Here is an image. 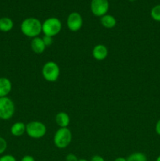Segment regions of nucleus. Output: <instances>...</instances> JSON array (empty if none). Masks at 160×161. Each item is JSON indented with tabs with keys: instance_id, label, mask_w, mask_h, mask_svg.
<instances>
[{
	"instance_id": "obj_5",
	"label": "nucleus",
	"mask_w": 160,
	"mask_h": 161,
	"mask_svg": "<svg viewBox=\"0 0 160 161\" xmlns=\"http://www.w3.org/2000/svg\"><path fill=\"white\" fill-rule=\"evenodd\" d=\"M62 28L61 21L56 17H50L42 23V32L44 36L53 37L59 34Z\"/></svg>"
},
{
	"instance_id": "obj_4",
	"label": "nucleus",
	"mask_w": 160,
	"mask_h": 161,
	"mask_svg": "<svg viewBox=\"0 0 160 161\" xmlns=\"http://www.w3.org/2000/svg\"><path fill=\"white\" fill-rule=\"evenodd\" d=\"M46 127L40 121H31L26 124V133L30 138L39 139L46 134Z\"/></svg>"
},
{
	"instance_id": "obj_6",
	"label": "nucleus",
	"mask_w": 160,
	"mask_h": 161,
	"mask_svg": "<svg viewBox=\"0 0 160 161\" xmlns=\"http://www.w3.org/2000/svg\"><path fill=\"white\" fill-rule=\"evenodd\" d=\"M15 113L14 102L9 97H0V119L8 120L11 119Z\"/></svg>"
},
{
	"instance_id": "obj_17",
	"label": "nucleus",
	"mask_w": 160,
	"mask_h": 161,
	"mask_svg": "<svg viewBox=\"0 0 160 161\" xmlns=\"http://www.w3.org/2000/svg\"><path fill=\"white\" fill-rule=\"evenodd\" d=\"M151 17L155 21L160 22V5H156L151 10Z\"/></svg>"
},
{
	"instance_id": "obj_14",
	"label": "nucleus",
	"mask_w": 160,
	"mask_h": 161,
	"mask_svg": "<svg viewBox=\"0 0 160 161\" xmlns=\"http://www.w3.org/2000/svg\"><path fill=\"white\" fill-rule=\"evenodd\" d=\"M14 23L9 17H3L0 18V31L2 32H9L13 29Z\"/></svg>"
},
{
	"instance_id": "obj_28",
	"label": "nucleus",
	"mask_w": 160,
	"mask_h": 161,
	"mask_svg": "<svg viewBox=\"0 0 160 161\" xmlns=\"http://www.w3.org/2000/svg\"><path fill=\"white\" fill-rule=\"evenodd\" d=\"M129 1H130V2H134L135 0H129Z\"/></svg>"
},
{
	"instance_id": "obj_11",
	"label": "nucleus",
	"mask_w": 160,
	"mask_h": 161,
	"mask_svg": "<svg viewBox=\"0 0 160 161\" xmlns=\"http://www.w3.org/2000/svg\"><path fill=\"white\" fill-rule=\"evenodd\" d=\"M31 48L34 53H37V54H40V53H42L45 51L46 47L44 44L42 38L38 36V37L33 38L32 40H31Z\"/></svg>"
},
{
	"instance_id": "obj_25",
	"label": "nucleus",
	"mask_w": 160,
	"mask_h": 161,
	"mask_svg": "<svg viewBox=\"0 0 160 161\" xmlns=\"http://www.w3.org/2000/svg\"><path fill=\"white\" fill-rule=\"evenodd\" d=\"M114 161H127L126 158H124V157H118L116 158Z\"/></svg>"
},
{
	"instance_id": "obj_1",
	"label": "nucleus",
	"mask_w": 160,
	"mask_h": 161,
	"mask_svg": "<svg viewBox=\"0 0 160 161\" xmlns=\"http://www.w3.org/2000/svg\"><path fill=\"white\" fill-rule=\"evenodd\" d=\"M20 31L25 36L33 39L42 32V24L39 19L28 17L20 24Z\"/></svg>"
},
{
	"instance_id": "obj_18",
	"label": "nucleus",
	"mask_w": 160,
	"mask_h": 161,
	"mask_svg": "<svg viewBox=\"0 0 160 161\" xmlns=\"http://www.w3.org/2000/svg\"><path fill=\"white\" fill-rule=\"evenodd\" d=\"M7 149V142L6 139L0 137V155L3 154Z\"/></svg>"
},
{
	"instance_id": "obj_10",
	"label": "nucleus",
	"mask_w": 160,
	"mask_h": 161,
	"mask_svg": "<svg viewBox=\"0 0 160 161\" xmlns=\"http://www.w3.org/2000/svg\"><path fill=\"white\" fill-rule=\"evenodd\" d=\"M12 91V83L6 77H0V97H8Z\"/></svg>"
},
{
	"instance_id": "obj_22",
	"label": "nucleus",
	"mask_w": 160,
	"mask_h": 161,
	"mask_svg": "<svg viewBox=\"0 0 160 161\" xmlns=\"http://www.w3.org/2000/svg\"><path fill=\"white\" fill-rule=\"evenodd\" d=\"M20 161H35V158L32 157V156L26 155L24 156V157H22Z\"/></svg>"
},
{
	"instance_id": "obj_12",
	"label": "nucleus",
	"mask_w": 160,
	"mask_h": 161,
	"mask_svg": "<svg viewBox=\"0 0 160 161\" xmlns=\"http://www.w3.org/2000/svg\"><path fill=\"white\" fill-rule=\"evenodd\" d=\"M26 132V124L23 122H16L11 126L10 133L15 137H20Z\"/></svg>"
},
{
	"instance_id": "obj_7",
	"label": "nucleus",
	"mask_w": 160,
	"mask_h": 161,
	"mask_svg": "<svg viewBox=\"0 0 160 161\" xmlns=\"http://www.w3.org/2000/svg\"><path fill=\"white\" fill-rule=\"evenodd\" d=\"M109 9L108 0H92L90 3V9L92 14L96 17H103L107 14Z\"/></svg>"
},
{
	"instance_id": "obj_8",
	"label": "nucleus",
	"mask_w": 160,
	"mask_h": 161,
	"mask_svg": "<svg viewBox=\"0 0 160 161\" xmlns=\"http://www.w3.org/2000/svg\"><path fill=\"white\" fill-rule=\"evenodd\" d=\"M83 17L78 12H72L67 19V26L72 31H78L83 26Z\"/></svg>"
},
{
	"instance_id": "obj_24",
	"label": "nucleus",
	"mask_w": 160,
	"mask_h": 161,
	"mask_svg": "<svg viewBox=\"0 0 160 161\" xmlns=\"http://www.w3.org/2000/svg\"><path fill=\"white\" fill-rule=\"evenodd\" d=\"M155 132L160 135V119L157 121L156 124H155Z\"/></svg>"
},
{
	"instance_id": "obj_23",
	"label": "nucleus",
	"mask_w": 160,
	"mask_h": 161,
	"mask_svg": "<svg viewBox=\"0 0 160 161\" xmlns=\"http://www.w3.org/2000/svg\"><path fill=\"white\" fill-rule=\"evenodd\" d=\"M90 161H105V160L101 157V156L94 155L93 157L91 158Z\"/></svg>"
},
{
	"instance_id": "obj_3",
	"label": "nucleus",
	"mask_w": 160,
	"mask_h": 161,
	"mask_svg": "<svg viewBox=\"0 0 160 161\" xmlns=\"http://www.w3.org/2000/svg\"><path fill=\"white\" fill-rule=\"evenodd\" d=\"M60 68L54 61H47L44 64L42 69V74L43 78L46 81L53 83L58 80L60 76Z\"/></svg>"
},
{
	"instance_id": "obj_16",
	"label": "nucleus",
	"mask_w": 160,
	"mask_h": 161,
	"mask_svg": "<svg viewBox=\"0 0 160 161\" xmlns=\"http://www.w3.org/2000/svg\"><path fill=\"white\" fill-rule=\"evenodd\" d=\"M127 161H147V156L141 152H136L130 154L126 158Z\"/></svg>"
},
{
	"instance_id": "obj_9",
	"label": "nucleus",
	"mask_w": 160,
	"mask_h": 161,
	"mask_svg": "<svg viewBox=\"0 0 160 161\" xmlns=\"http://www.w3.org/2000/svg\"><path fill=\"white\" fill-rule=\"evenodd\" d=\"M92 54L97 61H103L108 57V48L103 44H97L93 49Z\"/></svg>"
},
{
	"instance_id": "obj_2",
	"label": "nucleus",
	"mask_w": 160,
	"mask_h": 161,
	"mask_svg": "<svg viewBox=\"0 0 160 161\" xmlns=\"http://www.w3.org/2000/svg\"><path fill=\"white\" fill-rule=\"evenodd\" d=\"M72 139V131L68 127H60L53 137V143L58 149H65Z\"/></svg>"
},
{
	"instance_id": "obj_20",
	"label": "nucleus",
	"mask_w": 160,
	"mask_h": 161,
	"mask_svg": "<svg viewBox=\"0 0 160 161\" xmlns=\"http://www.w3.org/2000/svg\"><path fill=\"white\" fill-rule=\"evenodd\" d=\"M0 161H17V160L11 154H5L0 157Z\"/></svg>"
},
{
	"instance_id": "obj_21",
	"label": "nucleus",
	"mask_w": 160,
	"mask_h": 161,
	"mask_svg": "<svg viewBox=\"0 0 160 161\" xmlns=\"http://www.w3.org/2000/svg\"><path fill=\"white\" fill-rule=\"evenodd\" d=\"M79 159H78V157L73 153H69L66 156L65 160L66 161H78Z\"/></svg>"
},
{
	"instance_id": "obj_26",
	"label": "nucleus",
	"mask_w": 160,
	"mask_h": 161,
	"mask_svg": "<svg viewBox=\"0 0 160 161\" xmlns=\"http://www.w3.org/2000/svg\"><path fill=\"white\" fill-rule=\"evenodd\" d=\"M155 161H160V155L158 156V157H157V158H156V160H155Z\"/></svg>"
},
{
	"instance_id": "obj_15",
	"label": "nucleus",
	"mask_w": 160,
	"mask_h": 161,
	"mask_svg": "<svg viewBox=\"0 0 160 161\" xmlns=\"http://www.w3.org/2000/svg\"><path fill=\"white\" fill-rule=\"evenodd\" d=\"M100 23L102 26L106 28H112L116 25V19L113 16L109 14H105L100 17Z\"/></svg>"
},
{
	"instance_id": "obj_27",
	"label": "nucleus",
	"mask_w": 160,
	"mask_h": 161,
	"mask_svg": "<svg viewBox=\"0 0 160 161\" xmlns=\"http://www.w3.org/2000/svg\"><path fill=\"white\" fill-rule=\"evenodd\" d=\"M78 161H88V160H85V159H79V160H78Z\"/></svg>"
},
{
	"instance_id": "obj_13",
	"label": "nucleus",
	"mask_w": 160,
	"mask_h": 161,
	"mask_svg": "<svg viewBox=\"0 0 160 161\" xmlns=\"http://www.w3.org/2000/svg\"><path fill=\"white\" fill-rule=\"evenodd\" d=\"M55 121L60 127H67L70 124V117L67 113L60 112L55 116Z\"/></svg>"
},
{
	"instance_id": "obj_19",
	"label": "nucleus",
	"mask_w": 160,
	"mask_h": 161,
	"mask_svg": "<svg viewBox=\"0 0 160 161\" xmlns=\"http://www.w3.org/2000/svg\"><path fill=\"white\" fill-rule=\"evenodd\" d=\"M42 39V40H43V42L45 45V47H50V46L52 45V43H53V37H51V36H44Z\"/></svg>"
}]
</instances>
